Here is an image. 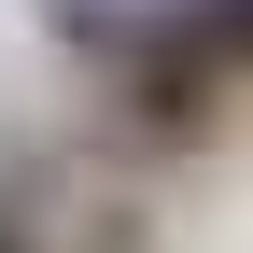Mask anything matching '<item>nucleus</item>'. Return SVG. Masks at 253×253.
Here are the masks:
<instances>
[{
	"instance_id": "20e7f679",
	"label": "nucleus",
	"mask_w": 253,
	"mask_h": 253,
	"mask_svg": "<svg viewBox=\"0 0 253 253\" xmlns=\"http://www.w3.org/2000/svg\"><path fill=\"white\" fill-rule=\"evenodd\" d=\"M0 253H14V239H0Z\"/></svg>"
},
{
	"instance_id": "f03ea898",
	"label": "nucleus",
	"mask_w": 253,
	"mask_h": 253,
	"mask_svg": "<svg viewBox=\"0 0 253 253\" xmlns=\"http://www.w3.org/2000/svg\"><path fill=\"white\" fill-rule=\"evenodd\" d=\"M126 28H141V14H126V0H56V42H71V56H113Z\"/></svg>"
},
{
	"instance_id": "f257e3e1",
	"label": "nucleus",
	"mask_w": 253,
	"mask_h": 253,
	"mask_svg": "<svg viewBox=\"0 0 253 253\" xmlns=\"http://www.w3.org/2000/svg\"><path fill=\"white\" fill-rule=\"evenodd\" d=\"M113 84H126V113H141V126H169V141H183V126H211L225 42H211V28H197V14L169 0V14H141V28L113 42Z\"/></svg>"
},
{
	"instance_id": "7ed1b4c3",
	"label": "nucleus",
	"mask_w": 253,
	"mask_h": 253,
	"mask_svg": "<svg viewBox=\"0 0 253 253\" xmlns=\"http://www.w3.org/2000/svg\"><path fill=\"white\" fill-rule=\"evenodd\" d=\"M183 14H197L211 42H225V71H253V0H183Z\"/></svg>"
}]
</instances>
